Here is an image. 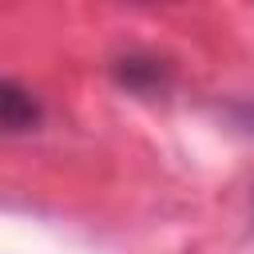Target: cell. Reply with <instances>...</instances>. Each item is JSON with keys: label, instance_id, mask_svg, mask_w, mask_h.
Instances as JSON below:
<instances>
[{"label": "cell", "instance_id": "obj_1", "mask_svg": "<svg viewBox=\"0 0 254 254\" xmlns=\"http://www.w3.org/2000/svg\"><path fill=\"white\" fill-rule=\"evenodd\" d=\"M40 119H44L40 99L16 79H0V131L24 135V131H36Z\"/></svg>", "mask_w": 254, "mask_h": 254}, {"label": "cell", "instance_id": "obj_2", "mask_svg": "<svg viewBox=\"0 0 254 254\" xmlns=\"http://www.w3.org/2000/svg\"><path fill=\"white\" fill-rule=\"evenodd\" d=\"M115 79L135 91V95H155V91H167V64L155 60V56H123L115 64Z\"/></svg>", "mask_w": 254, "mask_h": 254}]
</instances>
